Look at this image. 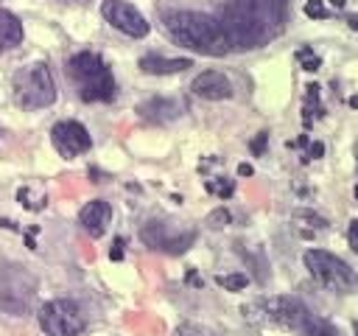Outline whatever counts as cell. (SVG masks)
<instances>
[{
    "mask_svg": "<svg viewBox=\"0 0 358 336\" xmlns=\"http://www.w3.org/2000/svg\"><path fill=\"white\" fill-rule=\"evenodd\" d=\"M229 48L249 50L260 48L282 31L285 3L282 0H229L218 17Z\"/></svg>",
    "mask_w": 358,
    "mask_h": 336,
    "instance_id": "1",
    "label": "cell"
},
{
    "mask_svg": "<svg viewBox=\"0 0 358 336\" xmlns=\"http://www.w3.org/2000/svg\"><path fill=\"white\" fill-rule=\"evenodd\" d=\"M162 25L168 36L196 53L204 56H224L229 53V39L218 22V17L201 14V11H165Z\"/></svg>",
    "mask_w": 358,
    "mask_h": 336,
    "instance_id": "2",
    "label": "cell"
},
{
    "mask_svg": "<svg viewBox=\"0 0 358 336\" xmlns=\"http://www.w3.org/2000/svg\"><path fill=\"white\" fill-rule=\"evenodd\" d=\"M67 76L78 84V95L81 101L92 104V101H112L115 98V78L112 70L106 67V62L92 53V50H81L76 56H70L67 62Z\"/></svg>",
    "mask_w": 358,
    "mask_h": 336,
    "instance_id": "3",
    "label": "cell"
},
{
    "mask_svg": "<svg viewBox=\"0 0 358 336\" xmlns=\"http://www.w3.org/2000/svg\"><path fill=\"white\" fill-rule=\"evenodd\" d=\"M302 260H305V269L310 272V277L319 286H324L327 291H333V294H350V291L358 288V274L338 255H333L327 249H308Z\"/></svg>",
    "mask_w": 358,
    "mask_h": 336,
    "instance_id": "4",
    "label": "cell"
},
{
    "mask_svg": "<svg viewBox=\"0 0 358 336\" xmlns=\"http://www.w3.org/2000/svg\"><path fill=\"white\" fill-rule=\"evenodd\" d=\"M14 98L22 109H45L56 101V81L50 76V67L36 62L22 67L14 76Z\"/></svg>",
    "mask_w": 358,
    "mask_h": 336,
    "instance_id": "5",
    "label": "cell"
},
{
    "mask_svg": "<svg viewBox=\"0 0 358 336\" xmlns=\"http://www.w3.org/2000/svg\"><path fill=\"white\" fill-rule=\"evenodd\" d=\"M39 328L48 336H78L87 328V316L73 300H50L39 308Z\"/></svg>",
    "mask_w": 358,
    "mask_h": 336,
    "instance_id": "6",
    "label": "cell"
},
{
    "mask_svg": "<svg viewBox=\"0 0 358 336\" xmlns=\"http://www.w3.org/2000/svg\"><path fill=\"white\" fill-rule=\"evenodd\" d=\"M140 241H143L145 246L157 249V252L182 255V252H187V249L193 246L196 230L182 227V224H176V221H168V218H162V221L154 218V221H148V224L140 230Z\"/></svg>",
    "mask_w": 358,
    "mask_h": 336,
    "instance_id": "7",
    "label": "cell"
},
{
    "mask_svg": "<svg viewBox=\"0 0 358 336\" xmlns=\"http://www.w3.org/2000/svg\"><path fill=\"white\" fill-rule=\"evenodd\" d=\"M36 294L34 277L22 266H0V311L6 314H25Z\"/></svg>",
    "mask_w": 358,
    "mask_h": 336,
    "instance_id": "8",
    "label": "cell"
},
{
    "mask_svg": "<svg viewBox=\"0 0 358 336\" xmlns=\"http://www.w3.org/2000/svg\"><path fill=\"white\" fill-rule=\"evenodd\" d=\"M101 14L112 28H117L120 34H126L131 39H143L148 34L145 17L126 0H103L101 3Z\"/></svg>",
    "mask_w": 358,
    "mask_h": 336,
    "instance_id": "9",
    "label": "cell"
},
{
    "mask_svg": "<svg viewBox=\"0 0 358 336\" xmlns=\"http://www.w3.org/2000/svg\"><path fill=\"white\" fill-rule=\"evenodd\" d=\"M263 311H266V319L280 325V328H288V330H302L305 319L310 316V311L305 308L302 300L291 297V294H280V297H268L263 302Z\"/></svg>",
    "mask_w": 358,
    "mask_h": 336,
    "instance_id": "10",
    "label": "cell"
},
{
    "mask_svg": "<svg viewBox=\"0 0 358 336\" xmlns=\"http://www.w3.org/2000/svg\"><path fill=\"white\" fill-rule=\"evenodd\" d=\"M50 140H53L56 151H59L62 157H67V160L76 157V154L90 151V146H92L90 132H87L78 120H59V123L50 129Z\"/></svg>",
    "mask_w": 358,
    "mask_h": 336,
    "instance_id": "11",
    "label": "cell"
},
{
    "mask_svg": "<svg viewBox=\"0 0 358 336\" xmlns=\"http://www.w3.org/2000/svg\"><path fill=\"white\" fill-rule=\"evenodd\" d=\"M190 90H193V95H199V98H204V101H224V98L232 95L229 78H227L224 73H218V70H204V73H199V76L193 78Z\"/></svg>",
    "mask_w": 358,
    "mask_h": 336,
    "instance_id": "12",
    "label": "cell"
},
{
    "mask_svg": "<svg viewBox=\"0 0 358 336\" xmlns=\"http://www.w3.org/2000/svg\"><path fill=\"white\" fill-rule=\"evenodd\" d=\"M109 218H112V207H109L103 199H92V202H87V204L81 207V213H78L81 227H84L92 238H101V235L106 232Z\"/></svg>",
    "mask_w": 358,
    "mask_h": 336,
    "instance_id": "13",
    "label": "cell"
},
{
    "mask_svg": "<svg viewBox=\"0 0 358 336\" xmlns=\"http://www.w3.org/2000/svg\"><path fill=\"white\" fill-rule=\"evenodd\" d=\"M137 67L143 70V73H148V76H168V73H182V70H187V67H193V62L190 59H165V56H143L140 62H137Z\"/></svg>",
    "mask_w": 358,
    "mask_h": 336,
    "instance_id": "14",
    "label": "cell"
},
{
    "mask_svg": "<svg viewBox=\"0 0 358 336\" xmlns=\"http://www.w3.org/2000/svg\"><path fill=\"white\" fill-rule=\"evenodd\" d=\"M137 112H140L143 118H148V120L165 123V120H173V118L182 112V106H179L176 101H171V98H151V101H145Z\"/></svg>",
    "mask_w": 358,
    "mask_h": 336,
    "instance_id": "15",
    "label": "cell"
},
{
    "mask_svg": "<svg viewBox=\"0 0 358 336\" xmlns=\"http://www.w3.org/2000/svg\"><path fill=\"white\" fill-rule=\"evenodd\" d=\"M22 42V22L17 14L0 8V48H17Z\"/></svg>",
    "mask_w": 358,
    "mask_h": 336,
    "instance_id": "16",
    "label": "cell"
},
{
    "mask_svg": "<svg viewBox=\"0 0 358 336\" xmlns=\"http://www.w3.org/2000/svg\"><path fill=\"white\" fill-rule=\"evenodd\" d=\"M302 333H305V336H338V328H333L327 319L310 314V316L305 319V325H302Z\"/></svg>",
    "mask_w": 358,
    "mask_h": 336,
    "instance_id": "17",
    "label": "cell"
},
{
    "mask_svg": "<svg viewBox=\"0 0 358 336\" xmlns=\"http://www.w3.org/2000/svg\"><path fill=\"white\" fill-rule=\"evenodd\" d=\"M215 283L227 291H241V288H246L249 277L246 274H221V277H215Z\"/></svg>",
    "mask_w": 358,
    "mask_h": 336,
    "instance_id": "18",
    "label": "cell"
},
{
    "mask_svg": "<svg viewBox=\"0 0 358 336\" xmlns=\"http://www.w3.org/2000/svg\"><path fill=\"white\" fill-rule=\"evenodd\" d=\"M207 190L210 193H215V196H221V199H229L232 196V190H235V185H232V179H210L207 182Z\"/></svg>",
    "mask_w": 358,
    "mask_h": 336,
    "instance_id": "19",
    "label": "cell"
},
{
    "mask_svg": "<svg viewBox=\"0 0 358 336\" xmlns=\"http://www.w3.org/2000/svg\"><path fill=\"white\" fill-rule=\"evenodd\" d=\"M232 221V216H229V210H224V207H218V210H213L210 216H207V227H213V230H221V227H227Z\"/></svg>",
    "mask_w": 358,
    "mask_h": 336,
    "instance_id": "20",
    "label": "cell"
},
{
    "mask_svg": "<svg viewBox=\"0 0 358 336\" xmlns=\"http://www.w3.org/2000/svg\"><path fill=\"white\" fill-rule=\"evenodd\" d=\"M296 59H299V62H302V67H305V70H310V73H313V70H319V64H322V59H319V56H313V50H310V48H302V50L296 53Z\"/></svg>",
    "mask_w": 358,
    "mask_h": 336,
    "instance_id": "21",
    "label": "cell"
},
{
    "mask_svg": "<svg viewBox=\"0 0 358 336\" xmlns=\"http://www.w3.org/2000/svg\"><path fill=\"white\" fill-rule=\"evenodd\" d=\"M305 14L313 17V20H322V17H327V8L322 6V0H308L305 3Z\"/></svg>",
    "mask_w": 358,
    "mask_h": 336,
    "instance_id": "22",
    "label": "cell"
},
{
    "mask_svg": "<svg viewBox=\"0 0 358 336\" xmlns=\"http://www.w3.org/2000/svg\"><path fill=\"white\" fill-rule=\"evenodd\" d=\"M176 336H210L204 328H199V325H179V330H176Z\"/></svg>",
    "mask_w": 358,
    "mask_h": 336,
    "instance_id": "23",
    "label": "cell"
},
{
    "mask_svg": "<svg viewBox=\"0 0 358 336\" xmlns=\"http://www.w3.org/2000/svg\"><path fill=\"white\" fill-rule=\"evenodd\" d=\"M266 140H268V132H260V134L252 140V154H257V157H260V154L266 151Z\"/></svg>",
    "mask_w": 358,
    "mask_h": 336,
    "instance_id": "24",
    "label": "cell"
},
{
    "mask_svg": "<svg viewBox=\"0 0 358 336\" xmlns=\"http://www.w3.org/2000/svg\"><path fill=\"white\" fill-rule=\"evenodd\" d=\"M347 238H350V246L358 252V218L350 221V230H347Z\"/></svg>",
    "mask_w": 358,
    "mask_h": 336,
    "instance_id": "25",
    "label": "cell"
},
{
    "mask_svg": "<svg viewBox=\"0 0 358 336\" xmlns=\"http://www.w3.org/2000/svg\"><path fill=\"white\" fill-rule=\"evenodd\" d=\"M109 258H112V260H120V258H123V238H117V241L112 244V249H109Z\"/></svg>",
    "mask_w": 358,
    "mask_h": 336,
    "instance_id": "26",
    "label": "cell"
},
{
    "mask_svg": "<svg viewBox=\"0 0 358 336\" xmlns=\"http://www.w3.org/2000/svg\"><path fill=\"white\" fill-rule=\"evenodd\" d=\"M322 154H324V146H322V143H310L308 157H313V160H316V157H322Z\"/></svg>",
    "mask_w": 358,
    "mask_h": 336,
    "instance_id": "27",
    "label": "cell"
},
{
    "mask_svg": "<svg viewBox=\"0 0 358 336\" xmlns=\"http://www.w3.org/2000/svg\"><path fill=\"white\" fill-rule=\"evenodd\" d=\"M238 174H241V176H252V165H249V162H241V165H238Z\"/></svg>",
    "mask_w": 358,
    "mask_h": 336,
    "instance_id": "28",
    "label": "cell"
},
{
    "mask_svg": "<svg viewBox=\"0 0 358 336\" xmlns=\"http://www.w3.org/2000/svg\"><path fill=\"white\" fill-rule=\"evenodd\" d=\"M347 25H350L352 31H358V14H350V17H347Z\"/></svg>",
    "mask_w": 358,
    "mask_h": 336,
    "instance_id": "29",
    "label": "cell"
},
{
    "mask_svg": "<svg viewBox=\"0 0 358 336\" xmlns=\"http://www.w3.org/2000/svg\"><path fill=\"white\" fill-rule=\"evenodd\" d=\"M0 227H8V230H14L17 224H14V221H8V218H0Z\"/></svg>",
    "mask_w": 358,
    "mask_h": 336,
    "instance_id": "30",
    "label": "cell"
},
{
    "mask_svg": "<svg viewBox=\"0 0 358 336\" xmlns=\"http://www.w3.org/2000/svg\"><path fill=\"white\" fill-rule=\"evenodd\" d=\"M344 3H347V0H330L333 8H344Z\"/></svg>",
    "mask_w": 358,
    "mask_h": 336,
    "instance_id": "31",
    "label": "cell"
},
{
    "mask_svg": "<svg viewBox=\"0 0 358 336\" xmlns=\"http://www.w3.org/2000/svg\"><path fill=\"white\" fill-rule=\"evenodd\" d=\"M350 106H355V109H358V95H352V98H350Z\"/></svg>",
    "mask_w": 358,
    "mask_h": 336,
    "instance_id": "32",
    "label": "cell"
},
{
    "mask_svg": "<svg viewBox=\"0 0 358 336\" xmlns=\"http://www.w3.org/2000/svg\"><path fill=\"white\" fill-rule=\"evenodd\" d=\"M352 333H355V336H358V322H352Z\"/></svg>",
    "mask_w": 358,
    "mask_h": 336,
    "instance_id": "33",
    "label": "cell"
}]
</instances>
